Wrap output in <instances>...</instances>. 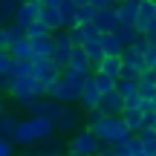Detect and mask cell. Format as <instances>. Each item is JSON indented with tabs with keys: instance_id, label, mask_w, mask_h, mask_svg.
I'll list each match as a JSON object with an SVG mask.
<instances>
[{
	"instance_id": "1",
	"label": "cell",
	"mask_w": 156,
	"mask_h": 156,
	"mask_svg": "<svg viewBox=\"0 0 156 156\" xmlns=\"http://www.w3.org/2000/svg\"><path fill=\"white\" fill-rule=\"evenodd\" d=\"M55 133V122L52 119H44V116H29V119H20L12 142L15 145H35L41 139H49Z\"/></svg>"
},
{
	"instance_id": "2",
	"label": "cell",
	"mask_w": 156,
	"mask_h": 156,
	"mask_svg": "<svg viewBox=\"0 0 156 156\" xmlns=\"http://www.w3.org/2000/svg\"><path fill=\"white\" fill-rule=\"evenodd\" d=\"M90 130L101 139V145H122V142H127L130 136H133L122 116H104L98 124H93Z\"/></svg>"
},
{
	"instance_id": "3",
	"label": "cell",
	"mask_w": 156,
	"mask_h": 156,
	"mask_svg": "<svg viewBox=\"0 0 156 156\" xmlns=\"http://www.w3.org/2000/svg\"><path fill=\"white\" fill-rule=\"evenodd\" d=\"M9 95H12V98H15L20 107H32L38 98H44V95H46V84H41L35 75H26V78H12Z\"/></svg>"
},
{
	"instance_id": "4",
	"label": "cell",
	"mask_w": 156,
	"mask_h": 156,
	"mask_svg": "<svg viewBox=\"0 0 156 156\" xmlns=\"http://www.w3.org/2000/svg\"><path fill=\"white\" fill-rule=\"evenodd\" d=\"M67 145H69V151H78V153H84V156H95L101 147H104V145H101V139H98V136H95L90 127L75 130L73 139H69Z\"/></svg>"
},
{
	"instance_id": "5",
	"label": "cell",
	"mask_w": 156,
	"mask_h": 156,
	"mask_svg": "<svg viewBox=\"0 0 156 156\" xmlns=\"http://www.w3.org/2000/svg\"><path fill=\"white\" fill-rule=\"evenodd\" d=\"M52 44H55V52H52V61L58 64V67H67L69 58H73V38H69V29H55L52 32Z\"/></svg>"
},
{
	"instance_id": "6",
	"label": "cell",
	"mask_w": 156,
	"mask_h": 156,
	"mask_svg": "<svg viewBox=\"0 0 156 156\" xmlns=\"http://www.w3.org/2000/svg\"><path fill=\"white\" fill-rule=\"evenodd\" d=\"M46 95L55 98V101H61V104H75V101H78V90H75L64 75H58L55 81L46 84Z\"/></svg>"
},
{
	"instance_id": "7",
	"label": "cell",
	"mask_w": 156,
	"mask_h": 156,
	"mask_svg": "<svg viewBox=\"0 0 156 156\" xmlns=\"http://www.w3.org/2000/svg\"><path fill=\"white\" fill-rule=\"evenodd\" d=\"M41 9H44V3H41V0H26V3L17 6L15 20H12V23H17L20 29H29L35 20H41Z\"/></svg>"
},
{
	"instance_id": "8",
	"label": "cell",
	"mask_w": 156,
	"mask_h": 156,
	"mask_svg": "<svg viewBox=\"0 0 156 156\" xmlns=\"http://www.w3.org/2000/svg\"><path fill=\"white\" fill-rule=\"evenodd\" d=\"M122 67H130V69H139V73H147V61H145V38L133 46H124L122 52Z\"/></svg>"
},
{
	"instance_id": "9",
	"label": "cell",
	"mask_w": 156,
	"mask_h": 156,
	"mask_svg": "<svg viewBox=\"0 0 156 156\" xmlns=\"http://www.w3.org/2000/svg\"><path fill=\"white\" fill-rule=\"evenodd\" d=\"M116 3H119V0H116ZM119 23H122V20H119V9H116V6H107V9H95L93 26L98 29L101 35H104V32H116V29H119Z\"/></svg>"
},
{
	"instance_id": "10",
	"label": "cell",
	"mask_w": 156,
	"mask_h": 156,
	"mask_svg": "<svg viewBox=\"0 0 156 156\" xmlns=\"http://www.w3.org/2000/svg\"><path fill=\"white\" fill-rule=\"evenodd\" d=\"M32 69H35V78H38L41 84H49V81H55V78L61 75V67H58L52 58H35Z\"/></svg>"
},
{
	"instance_id": "11",
	"label": "cell",
	"mask_w": 156,
	"mask_h": 156,
	"mask_svg": "<svg viewBox=\"0 0 156 156\" xmlns=\"http://www.w3.org/2000/svg\"><path fill=\"white\" fill-rule=\"evenodd\" d=\"M32 147H38V153H35V156H64L69 145L61 139V136H55V133H52L49 139H41V142H35Z\"/></svg>"
},
{
	"instance_id": "12",
	"label": "cell",
	"mask_w": 156,
	"mask_h": 156,
	"mask_svg": "<svg viewBox=\"0 0 156 156\" xmlns=\"http://www.w3.org/2000/svg\"><path fill=\"white\" fill-rule=\"evenodd\" d=\"M29 110H32V116H44V119H52V122H55V119L61 116L64 104H61V101H55V98H49V95H44V98H38Z\"/></svg>"
},
{
	"instance_id": "13",
	"label": "cell",
	"mask_w": 156,
	"mask_h": 156,
	"mask_svg": "<svg viewBox=\"0 0 156 156\" xmlns=\"http://www.w3.org/2000/svg\"><path fill=\"white\" fill-rule=\"evenodd\" d=\"M81 124V116L75 113L73 104H64L61 116L55 119V133H75V127Z\"/></svg>"
},
{
	"instance_id": "14",
	"label": "cell",
	"mask_w": 156,
	"mask_h": 156,
	"mask_svg": "<svg viewBox=\"0 0 156 156\" xmlns=\"http://www.w3.org/2000/svg\"><path fill=\"white\" fill-rule=\"evenodd\" d=\"M101 113L104 116H122L124 113V95L119 93V90H110V93H104L101 95Z\"/></svg>"
},
{
	"instance_id": "15",
	"label": "cell",
	"mask_w": 156,
	"mask_h": 156,
	"mask_svg": "<svg viewBox=\"0 0 156 156\" xmlns=\"http://www.w3.org/2000/svg\"><path fill=\"white\" fill-rule=\"evenodd\" d=\"M116 9H119V20H122V23H133V26H136V20H139V9H142V0H119Z\"/></svg>"
},
{
	"instance_id": "16",
	"label": "cell",
	"mask_w": 156,
	"mask_h": 156,
	"mask_svg": "<svg viewBox=\"0 0 156 156\" xmlns=\"http://www.w3.org/2000/svg\"><path fill=\"white\" fill-rule=\"evenodd\" d=\"M78 104H81L84 110H93V107H98V104H101V93H98V87H95V81H93V78L84 84L81 95H78Z\"/></svg>"
},
{
	"instance_id": "17",
	"label": "cell",
	"mask_w": 156,
	"mask_h": 156,
	"mask_svg": "<svg viewBox=\"0 0 156 156\" xmlns=\"http://www.w3.org/2000/svg\"><path fill=\"white\" fill-rule=\"evenodd\" d=\"M9 55H12V61H35V46H32V41H29V38L15 41V44L9 46Z\"/></svg>"
},
{
	"instance_id": "18",
	"label": "cell",
	"mask_w": 156,
	"mask_h": 156,
	"mask_svg": "<svg viewBox=\"0 0 156 156\" xmlns=\"http://www.w3.org/2000/svg\"><path fill=\"white\" fill-rule=\"evenodd\" d=\"M61 75L67 78V81H69V84H73V87L78 90V95H81L84 84H87L90 78H93V69H78V67H64V69H61Z\"/></svg>"
},
{
	"instance_id": "19",
	"label": "cell",
	"mask_w": 156,
	"mask_h": 156,
	"mask_svg": "<svg viewBox=\"0 0 156 156\" xmlns=\"http://www.w3.org/2000/svg\"><path fill=\"white\" fill-rule=\"evenodd\" d=\"M122 119H124V124L130 127V133L133 136H139L142 130H145V110H139V107H124V113H122Z\"/></svg>"
},
{
	"instance_id": "20",
	"label": "cell",
	"mask_w": 156,
	"mask_h": 156,
	"mask_svg": "<svg viewBox=\"0 0 156 156\" xmlns=\"http://www.w3.org/2000/svg\"><path fill=\"white\" fill-rule=\"evenodd\" d=\"M26 38V29H20L17 23H6V26H0V49H9L15 41Z\"/></svg>"
},
{
	"instance_id": "21",
	"label": "cell",
	"mask_w": 156,
	"mask_h": 156,
	"mask_svg": "<svg viewBox=\"0 0 156 156\" xmlns=\"http://www.w3.org/2000/svg\"><path fill=\"white\" fill-rule=\"evenodd\" d=\"M81 49L87 52L90 64H93V73H95V67H98V64L104 61V49H101V38H90V41H84V46H81Z\"/></svg>"
},
{
	"instance_id": "22",
	"label": "cell",
	"mask_w": 156,
	"mask_h": 156,
	"mask_svg": "<svg viewBox=\"0 0 156 156\" xmlns=\"http://www.w3.org/2000/svg\"><path fill=\"white\" fill-rule=\"evenodd\" d=\"M95 73H104V75H110V78L119 81V75H122V58L119 55H104V61L95 67Z\"/></svg>"
},
{
	"instance_id": "23",
	"label": "cell",
	"mask_w": 156,
	"mask_h": 156,
	"mask_svg": "<svg viewBox=\"0 0 156 156\" xmlns=\"http://www.w3.org/2000/svg\"><path fill=\"white\" fill-rule=\"evenodd\" d=\"M116 35H119V41H122L124 46H133V44H139V41H142V32L133 26V23H119Z\"/></svg>"
},
{
	"instance_id": "24",
	"label": "cell",
	"mask_w": 156,
	"mask_h": 156,
	"mask_svg": "<svg viewBox=\"0 0 156 156\" xmlns=\"http://www.w3.org/2000/svg\"><path fill=\"white\" fill-rule=\"evenodd\" d=\"M101 49H104V55H119V58H122L124 44L119 41L116 32H104V35H101Z\"/></svg>"
},
{
	"instance_id": "25",
	"label": "cell",
	"mask_w": 156,
	"mask_h": 156,
	"mask_svg": "<svg viewBox=\"0 0 156 156\" xmlns=\"http://www.w3.org/2000/svg\"><path fill=\"white\" fill-rule=\"evenodd\" d=\"M58 9H61V26H64V29L78 26V6H73L69 0H64Z\"/></svg>"
},
{
	"instance_id": "26",
	"label": "cell",
	"mask_w": 156,
	"mask_h": 156,
	"mask_svg": "<svg viewBox=\"0 0 156 156\" xmlns=\"http://www.w3.org/2000/svg\"><path fill=\"white\" fill-rule=\"evenodd\" d=\"M41 20H44L52 32H55V29H64L61 26V9H58V6H44V9H41Z\"/></svg>"
},
{
	"instance_id": "27",
	"label": "cell",
	"mask_w": 156,
	"mask_h": 156,
	"mask_svg": "<svg viewBox=\"0 0 156 156\" xmlns=\"http://www.w3.org/2000/svg\"><path fill=\"white\" fill-rule=\"evenodd\" d=\"M139 93H142V98H147V101L156 98V75L151 73V69L139 78Z\"/></svg>"
},
{
	"instance_id": "28",
	"label": "cell",
	"mask_w": 156,
	"mask_h": 156,
	"mask_svg": "<svg viewBox=\"0 0 156 156\" xmlns=\"http://www.w3.org/2000/svg\"><path fill=\"white\" fill-rule=\"evenodd\" d=\"M156 20V0H142V9H139V20H136V29H142L145 23Z\"/></svg>"
},
{
	"instance_id": "29",
	"label": "cell",
	"mask_w": 156,
	"mask_h": 156,
	"mask_svg": "<svg viewBox=\"0 0 156 156\" xmlns=\"http://www.w3.org/2000/svg\"><path fill=\"white\" fill-rule=\"evenodd\" d=\"M17 124H20V119H17V116L3 113V116H0V136H3V139H12L15 130H17Z\"/></svg>"
},
{
	"instance_id": "30",
	"label": "cell",
	"mask_w": 156,
	"mask_h": 156,
	"mask_svg": "<svg viewBox=\"0 0 156 156\" xmlns=\"http://www.w3.org/2000/svg\"><path fill=\"white\" fill-rule=\"evenodd\" d=\"M32 46H35V58H52V52H55L52 35H46V38H38V41H32Z\"/></svg>"
},
{
	"instance_id": "31",
	"label": "cell",
	"mask_w": 156,
	"mask_h": 156,
	"mask_svg": "<svg viewBox=\"0 0 156 156\" xmlns=\"http://www.w3.org/2000/svg\"><path fill=\"white\" fill-rule=\"evenodd\" d=\"M26 75H35L32 61H12V67H9V78H26Z\"/></svg>"
},
{
	"instance_id": "32",
	"label": "cell",
	"mask_w": 156,
	"mask_h": 156,
	"mask_svg": "<svg viewBox=\"0 0 156 156\" xmlns=\"http://www.w3.org/2000/svg\"><path fill=\"white\" fill-rule=\"evenodd\" d=\"M15 12H17V3L15 0H0V26L15 20Z\"/></svg>"
},
{
	"instance_id": "33",
	"label": "cell",
	"mask_w": 156,
	"mask_h": 156,
	"mask_svg": "<svg viewBox=\"0 0 156 156\" xmlns=\"http://www.w3.org/2000/svg\"><path fill=\"white\" fill-rule=\"evenodd\" d=\"M67 67H78V69H93V64H90L87 52H84L81 46H75V49H73V58H69V64H67Z\"/></svg>"
},
{
	"instance_id": "34",
	"label": "cell",
	"mask_w": 156,
	"mask_h": 156,
	"mask_svg": "<svg viewBox=\"0 0 156 156\" xmlns=\"http://www.w3.org/2000/svg\"><path fill=\"white\" fill-rule=\"evenodd\" d=\"M93 81H95V87H98V93L104 95V93H110V90H116V78H110V75H104V73H93Z\"/></svg>"
},
{
	"instance_id": "35",
	"label": "cell",
	"mask_w": 156,
	"mask_h": 156,
	"mask_svg": "<svg viewBox=\"0 0 156 156\" xmlns=\"http://www.w3.org/2000/svg\"><path fill=\"white\" fill-rule=\"evenodd\" d=\"M46 35H52V29L46 26L44 20H35L32 26L26 29V38H29V41H38V38H46Z\"/></svg>"
},
{
	"instance_id": "36",
	"label": "cell",
	"mask_w": 156,
	"mask_h": 156,
	"mask_svg": "<svg viewBox=\"0 0 156 156\" xmlns=\"http://www.w3.org/2000/svg\"><path fill=\"white\" fill-rule=\"evenodd\" d=\"M139 139H142V147H145V151L153 156V153H156V130H153V127L142 130V133H139Z\"/></svg>"
},
{
	"instance_id": "37",
	"label": "cell",
	"mask_w": 156,
	"mask_h": 156,
	"mask_svg": "<svg viewBox=\"0 0 156 156\" xmlns=\"http://www.w3.org/2000/svg\"><path fill=\"white\" fill-rule=\"evenodd\" d=\"M116 90L127 98V95H133V93H139V81H127V78H119V84H116Z\"/></svg>"
},
{
	"instance_id": "38",
	"label": "cell",
	"mask_w": 156,
	"mask_h": 156,
	"mask_svg": "<svg viewBox=\"0 0 156 156\" xmlns=\"http://www.w3.org/2000/svg\"><path fill=\"white\" fill-rule=\"evenodd\" d=\"M93 17H95L93 6H81V9H78V26H81V23H93Z\"/></svg>"
},
{
	"instance_id": "39",
	"label": "cell",
	"mask_w": 156,
	"mask_h": 156,
	"mask_svg": "<svg viewBox=\"0 0 156 156\" xmlns=\"http://www.w3.org/2000/svg\"><path fill=\"white\" fill-rule=\"evenodd\" d=\"M101 119H104L101 107H93V110H87V119H84V124H87V127H93V124H98Z\"/></svg>"
},
{
	"instance_id": "40",
	"label": "cell",
	"mask_w": 156,
	"mask_h": 156,
	"mask_svg": "<svg viewBox=\"0 0 156 156\" xmlns=\"http://www.w3.org/2000/svg\"><path fill=\"white\" fill-rule=\"evenodd\" d=\"M69 38H73V46H84V41H87L84 26H73V29H69Z\"/></svg>"
},
{
	"instance_id": "41",
	"label": "cell",
	"mask_w": 156,
	"mask_h": 156,
	"mask_svg": "<svg viewBox=\"0 0 156 156\" xmlns=\"http://www.w3.org/2000/svg\"><path fill=\"white\" fill-rule=\"evenodd\" d=\"M145 61H147V69L156 64V44L153 41H145Z\"/></svg>"
},
{
	"instance_id": "42",
	"label": "cell",
	"mask_w": 156,
	"mask_h": 156,
	"mask_svg": "<svg viewBox=\"0 0 156 156\" xmlns=\"http://www.w3.org/2000/svg\"><path fill=\"white\" fill-rule=\"evenodd\" d=\"M139 32H142V38H145V41H153V44H156V20L145 23V26H142Z\"/></svg>"
},
{
	"instance_id": "43",
	"label": "cell",
	"mask_w": 156,
	"mask_h": 156,
	"mask_svg": "<svg viewBox=\"0 0 156 156\" xmlns=\"http://www.w3.org/2000/svg\"><path fill=\"white\" fill-rule=\"evenodd\" d=\"M0 156H15V142L0 136Z\"/></svg>"
},
{
	"instance_id": "44",
	"label": "cell",
	"mask_w": 156,
	"mask_h": 156,
	"mask_svg": "<svg viewBox=\"0 0 156 156\" xmlns=\"http://www.w3.org/2000/svg\"><path fill=\"white\" fill-rule=\"evenodd\" d=\"M9 67H12V55H9V49H0V73H9Z\"/></svg>"
},
{
	"instance_id": "45",
	"label": "cell",
	"mask_w": 156,
	"mask_h": 156,
	"mask_svg": "<svg viewBox=\"0 0 156 156\" xmlns=\"http://www.w3.org/2000/svg\"><path fill=\"white\" fill-rule=\"evenodd\" d=\"M9 87H12L9 73H0V95H6V93H9Z\"/></svg>"
},
{
	"instance_id": "46",
	"label": "cell",
	"mask_w": 156,
	"mask_h": 156,
	"mask_svg": "<svg viewBox=\"0 0 156 156\" xmlns=\"http://www.w3.org/2000/svg\"><path fill=\"white\" fill-rule=\"evenodd\" d=\"M93 9H107V6H116V0H90Z\"/></svg>"
},
{
	"instance_id": "47",
	"label": "cell",
	"mask_w": 156,
	"mask_h": 156,
	"mask_svg": "<svg viewBox=\"0 0 156 156\" xmlns=\"http://www.w3.org/2000/svg\"><path fill=\"white\" fill-rule=\"evenodd\" d=\"M95 156H119V151H116L113 145H104V147H101V151L95 153Z\"/></svg>"
},
{
	"instance_id": "48",
	"label": "cell",
	"mask_w": 156,
	"mask_h": 156,
	"mask_svg": "<svg viewBox=\"0 0 156 156\" xmlns=\"http://www.w3.org/2000/svg\"><path fill=\"white\" fill-rule=\"evenodd\" d=\"M41 3H44V6H61L64 0H41Z\"/></svg>"
},
{
	"instance_id": "49",
	"label": "cell",
	"mask_w": 156,
	"mask_h": 156,
	"mask_svg": "<svg viewBox=\"0 0 156 156\" xmlns=\"http://www.w3.org/2000/svg\"><path fill=\"white\" fill-rule=\"evenodd\" d=\"M69 3H73V6H78V9H81V6H90V0H69Z\"/></svg>"
},
{
	"instance_id": "50",
	"label": "cell",
	"mask_w": 156,
	"mask_h": 156,
	"mask_svg": "<svg viewBox=\"0 0 156 156\" xmlns=\"http://www.w3.org/2000/svg\"><path fill=\"white\" fill-rule=\"evenodd\" d=\"M64 156H84V153H78V151H69V147H67V153H64Z\"/></svg>"
},
{
	"instance_id": "51",
	"label": "cell",
	"mask_w": 156,
	"mask_h": 156,
	"mask_svg": "<svg viewBox=\"0 0 156 156\" xmlns=\"http://www.w3.org/2000/svg\"><path fill=\"white\" fill-rule=\"evenodd\" d=\"M3 113H6V104H3V98H0V116H3Z\"/></svg>"
},
{
	"instance_id": "52",
	"label": "cell",
	"mask_w": 156,
	"mask_h": 156,
	"mask_svg": "<svg viewBox=\"0 0 156 156\" xmlns=\"http://www.w3.org/2000/svg\"><path fill=\"white\" fill-rule=\"evenodd\" d=\"M153 156H156V153H153Z\"/></svg>"
},
{
	"instance_id": "53",
	"label": "cell",
	"mask_w": 156,
	"mask_h": 156,
	"mask_svg": "<svg viewBox=\"0 0 156 156\" xmlns=\"http://www.w3.org/2000/svg\"><path fill=\"white\" fill-rule=\"evenodd\" d=\"M153 130H156V127H153Z\"/></svg>"
}]
</instances>
